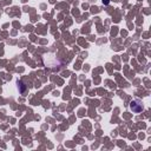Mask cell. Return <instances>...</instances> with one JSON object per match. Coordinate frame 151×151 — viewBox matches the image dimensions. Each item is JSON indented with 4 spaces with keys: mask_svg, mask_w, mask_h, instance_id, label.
I'll return each instance as SVG.
<instances>
[{
    "mask_svg": "<svg viewBox=\"0 0 151 151\" xmlns=\"http://www.w3.org/2000/svg\"><path fill=\"white\" fill-rule=\"evenodd\" d=\"M130 109L132 110V112H135V113H139V112H142L144 107H143L142 103H139L138 100H132V102L130 103Z\"/></svg>",
    "mask_w": 151,
    "mask_h": 151,
    "instance_id": "1",
    "label": "cell"
},
{
    "mask_svg": "<svg viewBox=\"0 0 151 151\" xmlns=\"http://www.w3.org/2000/svg\"><path fill=\"white\" fill-rule=\"evenodd\" d=\"M109 3H110V0H103V4L104 5H109Z\"/></svg>",
    "mask_w": 151,
    "mask_h": 151,
    "instance_id": "2",
    "label": "cell"
}]
</instances>
